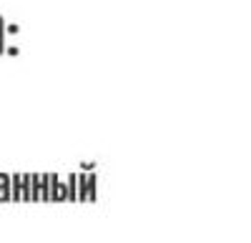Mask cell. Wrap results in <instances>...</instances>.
Instances as JSON below:
<instances>
[{
  "label": "cell",
  "instance_id": "3",
  "mask_svg": "<svg viewBox=\"0 0 251 243\" xmlns=\"http://www.w3.org/2000/svg\"><path fill=\"white\" fill-rule=\"evenodd\" d=\"M10 200V173H0V203Z\"/></svg>",
  "mask_w": 251,
  "mask_h": 243
},
{
  "label": "cell",
  "instance_id": "7",
  "mask_svg": "<svg viewBox=\"0 0 251 243\" xmlns=\"http://www.w3.org/2000/svg\"><path fill=\"white\" fill-rule=\"evenodd\" d=\"M40 200V176L30 173V203H38Z\"/></svg>",
  "mask_w": 251,
  "mask_h": 243
},
{
  "label": "cell",
  "instance_id": "10",
  "mask_svg": "<svg viewBox=\"0 0 251 243\" xmlns=\"http://www.w3.org/2000/svg\"><path fill=\"white\" fill-rule=\"evenodd\" d=\"M20 25H5V33H18Z\"/></svg>",
  "mask_w": 251,
  "mask_h": 243
},
{
  "label": "cell",
  "instance_id": "9",
  "mask_svg": "<svg viewBox=\"0 0 251 243\" xmlns=\"http://www.w3.org/2000/svg\"><path fill=\"white\" fill-rule=\"evenodd\" d=\"M5 25H8V23H5V18L0 15V55H3L5 48H8V45H5Z\"/></svg>",
  "mask_w": 251,
  "mask_h": 243
},
{
  "label": "cell",
  "instance_id": "4",
  "mask_svg": "<svg viewBox=\"0 0 251 243\" xmlns=\"http://www.w3.org/2000/svg\"><path fill=\"white\" fill-rule=\"evenodd\" d=\"M40 200H43V203H50V173L40 176Z\"/></svg>",
  "mask_w": 251,
  "mask_h": 243
},
{
  "label": "cell",
  "instance_id": "5",
  "mask_svg": "<svg viewBox=\"0 0 251 243\" xmlns=\"http://www.w3.org/2000/svg\"><path fill=\"white\" fill-rule=\"evenodd\" d=\"M10 200L20 203V173H10Z\"/></svg>",
  "mask_w": 251,
  "mask_h": 243
},
{
  "label": "cell",
  "instance_id": "1",
  "mask_svg": "<svg viewBox=\"0 0 251 243\" xmlns=\"http://www.w3.org/2000/svg\"><path fill=\"white\" fill-rule=\"evenodd\" d=\"M66 180H60L55 173H50V203H66Z\"/></svg>",
  "mask_w": 251,
  "mask_h": 243
},
{
  "label": "cell",
  "instance_id": "8",
  "mask_svg": "<svg viewBox=\"0 0 251 243\" xmlns=\"http://www.w3.org/2000/svg\"><path fill=\"white\" fill-rule=\"evenodd\" d=\"M66 193H68V198H66L68 203H75V200H78V198H75V193H78V188H75V173H71V176L66 178Z\"/></svg>",
  "mask_w": 251,
  "mask_h": 243
},
{
  "label": "cell",
  "instance_id": "6",
  "mask_svg": "<svg viewBox=\"0 0 251 243\" xmlns=\"http://www.w3.org/2000/svg\"><path fill=\"white\" fill-rule=\"evenodd\" d=\"M20 200H30V173H20Z\"/></svg>",
  "mask_w": 251,
  "mask_h": 243
},
{
  "label": "cell",
  "instance_id": "2",
  "mask_svg": "<svg viewBox=\"0 0 251 243\" xmlns=\"http://www.w3.org/2000/svg\"><path fill=\"white\" fill-rule=\"evenodd\" d=\"M98 200V176L86 173V203H96Z\"/></svg>",
  "mask_w": 251,
  "mask_h": 243
}]
</instances>
